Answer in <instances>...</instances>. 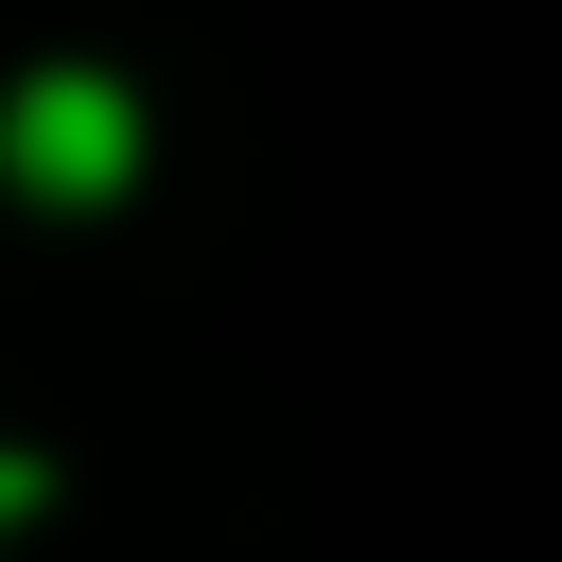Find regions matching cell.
<instances>
[{"label":"cell","instance_id":"obj_1","mask_svg":"<svg viewBox=\"0 0 562 562\" xmlns=\"http://www.w3.org/2000/svg\"><path fill=\"white\" fill-rule=\"evenodd\" d=\"M0 176L53 193V211L123 193V176H140V88H105V70H18V88H0Z\"/></svg>","mask_w":562,"mask_h":562},{"label":"cell","instance_id":"obj_2","mask_svg":"<svg viewBox=\"0 0 562 562\" xmlns=\"http://www.w3.org/2000/svg\"><path fill=\"white\" fill-rule=\"evenodd\" d=\"M35 492H53V474H35V457H0V527H18V509H35Z\"/></svg>","mask_w":562,"mask_h":562}]
</instances>
